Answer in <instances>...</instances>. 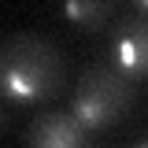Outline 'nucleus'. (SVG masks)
Listing matches in <instances>:
<instances>
[{"instance_id":"obj_2","label":"nucleus","mask_w":148,"mask_h":148,"mask_svg":"<svg viewBox=\"0 0 148 148\" xmlns=\"http://www.w3.org/2000/svg\"><path fill=\"white\" fill-rule=\"evenodd\" d=\"M133 82L111 63H92L78 74V92L71 100V115L85 133H104L119 126L133 108Z\"/></svg>"},{"instance_id":"obj_4","label":"nucleus","mask_w":148,"mask_h":148,"mask_svg":"<svg viewBox=\"0 0 148 148\" xmlns=\"http://www.w3.org/2000/svg\"><path fill=\"white\" fill-rule=\"evenodd\" d=\"M22 141L34 148H85L89 133L74 122L71 111H45L26 126Z\"/></svg>"},{"instance_id":"obj_5","label":"nucleus","mask_w":148,"mask_h":148,"mask_svg":"<svg viewBox=\"0 0 148 148\" xmlns=\"http://www.w3.org/2000/svg\"><path fill=\"white\" fill-rule=\"evenodd\" d=\"M63 15L67 22L96 34L115 22V0H63Z\"/></svg>"},{"instance_id":"obj_1","label":"nucleus","mask_w":148,"mask_h":148,"mask_svg":"<svg viewBox=\"0 0 148 148\" xmlns=\"http://www.w3.org/2000/svg\"><path fill=\"white\" fill-rule=\"evenodd\" d=\"M67 85V56L45 34H11L0 41V96L15 104L56 100Z\"/></svg>"},{"instance_id":"obj_6","label":"nucleus","mask_w":148,"mask_h":148,"mask_svg":"<svg viewBox=\"0 0 148 148\" xmlns=\"http://www.w3.org/2000/svg\"><path fill=\"white\" fill-rule=\"evenodd\" d=\"M4 130H8V111L0 108V133H4Z\"/></svg>"},{"instance_id":"obj_7","label":"nucleus","mask_w":148,"mask_h":148,"mask_svg":"<svg viewBox=\"0 0 148 148\" xmlns=\"http://www.w3.org/2000/svg\"><path fill=\"white\" fill-rule=\"evenodd\" d=\"M145 4H148V0H133V8H137V11H145Z\"/></svg>"},{"instance_id":"obj_3","label":"nucleus","mask_w":148,"mask_h":148,"mask_svg":"<svg viewBox=\"0 0 148 148\" xmlns=\"http://www.w3.org/2000/svg\"><path fill=\"white\" fill-rule=\"evenodd\" d=\"M111 67L126 74L130 82H145L148 71V34L145 18H122L111 37Z\"/></svg>"}]
</instances>
